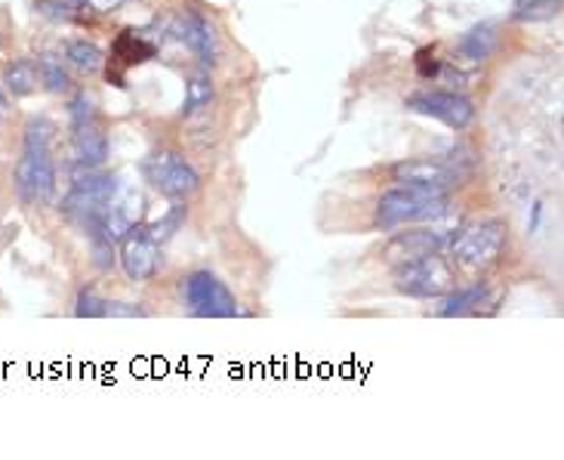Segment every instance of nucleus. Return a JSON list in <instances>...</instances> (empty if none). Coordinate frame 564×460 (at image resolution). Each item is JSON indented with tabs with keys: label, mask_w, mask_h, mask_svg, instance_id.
<instances>
[{
	"label": "nucleus",
	"mask_w": 564,
	"mask_h": 460,
	"mask_svg": "<svg viewBox=\"0 0 564 460\" xmlns=\"http://www.w3.org/2000/svg\"><path fill=\"white\" fill-rule=\"evenodd\" d=\"M469 176V168H459L457 161L447 158H404L392 168V180L404 185H423V189H438L447 192L451 185Z\"/></svg>",
	"instance_id": "obj_8"
},
{
	"label": "nucleus",
	"mask_w": 564,
	"mask_h": 460,
	"mask_svg": "<svg viewBox=\"0 0 564 460\" xmlns=\"http://www.w3.org/2000/svg\"><path fill=\"white\" fill-rule=\"evenodd\" d=\"M13 185L15 195L25 204H34V207L50 204L56 195V164H53L50 149H25L15 161Z\"/></svg>",
	"instance_id": "obj_6"
},
{
	"label": "nucleus",
	"mask_w": 564,
	"mask_h": 460,
	"mask_svg": "<svg viewBox=\"0 0 564 460\" xmlns=\"http://www.w3.org/2000/svg\"><path fill=\"white\" fill-rule=\"evenodd\" d=\"M37 77L50 93H68L72 90V77H68V68L65 62L56 56V53H41L37 56Z\"/></svg>",
	"instance_id": "obj_19"
},
{
	"label": "nucleus",
	"mask_w": 564,
	"mask_h": 460,
	"mask_svg": "<svg viewBox=\"0 0 564 460\" xmlns=\"http://www.w3.org/2000/svg\"><path fill=\"white\" fill-rule=\"evenodd\" d=\"M506 245V226L500 220H485V223H475L459 232L457 238L451 242V250L466 269H481L494 263L503 254Z\"/></svg>",
	"instance_id": "obj_7"
},
{
	"label": "nucleus",
	"mask_w": 564,
	"mask_h": 460,
	"mask_svg": "<svg viewBox=\"0 0 564 460\" xmlns=\"http://www.w3.org/2000/svg\"><path fill=\"white\" fill-rule=\"evenodd\" d=\"M158 53V44H152L142 31L127 29L118 34V41L111 46V60H106L108 65H121V68H133V65H142L149 62Z\"/></svg>",
	"instance_id": "obj_15"
},
{
	"label": "nucleus",
	"mask_w": 564,
	"mask_h": 460,
	"mask_svg": "<svg viewBox=\"0 0 564 460\" xmlns=\"http://www.w3.org/2000/svg\"><path fill=\"white\" fill-rule=\"evenodd\" d=\"M3 106H7V99H3V93H0V111H3Z\"/></svg>",
	"instance_id": "obj_29"
},
{
	"label": "nucleus",
	"mask_w": 564,
	"mask_h": 460,
	"mask_svg": "<svg viewBox=\"0 0 564 460\" xmlns=\"http://www.w3.org/2000/svg\"><path fill=\"white\" fill-rule=\"evenodd\" d=\"M395 288L408 297H420V300H438L447 291L457 288V276L447 266L442 254H429L420 260L401 263L395 266Z\"/></svg>",
	"instance_id": "obj_3"
},
{
	"label": "nucleus",
	"mask_w": 564,
	"mask_h": 460,
	"mask_svg": "<svg viewBox=\"0 0 564 460\" xmlns=\"http://www.w3.org/2000/svg\"><path fill=\"white\" fill-rule=\"evenodd\" d=\"M185 309L198 319H235L238 315V300L226 288V281H219L214 272L198 269L188 272L180 285Z\"/></svg>",
	"instance_id": "obj_4"
},
{
	"label": "nucleus",
	"mask_w": 564,
	"mask_h": 460,
	"mask_svg": "<svg viewBox=\"0 0 564 460\" xmlns=\"http://www.w3.org/2000/svg\"><path fill=\"white\" fill-rule=\"evenodd\" d=\"M170 34L183 46H188L204 65H216V60H219L216 29L210 25V19H204L195 10H180V13L173 15L170 19Z\"/></svg>",
	"instance_id": "obj_11"
},
{
	"label": "nucleus",
	"mask_w": 564,
	"mask_h": 460,
	"mask_svg": "<svg viewBox=\"0 0 564 460\" xmlns=\"http://www.w3.org/2000/svg\"><path fill=\"white\" fill-rule=\"evenodd\" d=\"M53 139H56V127L46 118H31L25 124V149H50L53 152Z\"/></svg>",
	"instance_id": "obj_23"
},
{
	"label": "nucleus",
	"mask_w": 564,
	"mask_h": 460,
	"mask_svg": "<svg viewBox=\"0 0 564 460\" xmlns=\"http://www.w3.org/2000/svg\"><path fill=\"white\" fill-rule=\"evenodd\" d=\"M139 170H142L145 183L152 185L154 192H161L164 199L183 201L200 189V173L192 168V161L185 154L170 152V149L149 154Z\"/></svg>",
	"instance_id": "obj_2"
},
{
	"label": "nucleus",
	"mask_w": 564,
	"mask_h": 460,
	"mask_svg": "<svg viewBox=\"0 0 564 460\" xmlns=\"http://www.w3.org/2000/svg\"><path fill=\"white\" fill-rule=\"evenodd\" d=\"M68 118H72V127H75V124L96 121V118H99L96 103H93L87 93H77L75 99H72V106H68Z\"/></svg>",
	"instance_id": "obj_26"
},
{
	"label": "nucleus",
	"mask_w": 564,
	"mask_h": 460,
	"mask_svg": "<svg viewBox=\"0 0 564 460\" xmlns=\"http://www.w3.org/2000/svg\"><path fill=\"white\" fill-rule=\"evenodd\" d=\"M183 223H185V207L180 204V207H173V211H170L164 220H158L154 226H145V229H149V235H152L158 245H167L170 238L180 232V226H183Z\"/></svg>",
	"instance_id": "obj_24"
},
{
	"label": "nucleus",
	"mask_w": 564,
	"mask_h": 460,
	"mask_svg": "<svg viewBox=\"0 0 564 460\" xmlns=\"http://www.w3.org/2000/svg\"><path fill=\"white\" fill-rule=\"evenodd\" d=\"M447 207H451L447 192L401 183L398 189H389V192L377 201V226L386 232H392L398 229V226L426 223V220H438V216L447 214Z\"/></svg>",
	"instance_id": "obj_1"
},
{
	"label": "nucleus",
	"mask_w": 564,
	"mask_h": 460,
	"mask_svg": "<svg viewBox=\"0 0 564 460\" xmlns=\"http://www.w3.org/2000/svg\"><path fill=\"white\" fill-rule=\"evenodd\" d=\"M72 152L80 168H102L108 158V137L106 130L96 121L75 124V133H72Z\"/></svg>",
	"instance_id": "obj_13"
},
{
	"label": "nucleus",
	"mask_w": 564,
	"mask_h": 460,
	"mask_svg": "<svg viewBox=\"0 0 564 460\" xmlns=\"http://www.w3.org/2000/svg\"><path fill=\"white\" fill-rule=\"evenodd\" d=\"M84 10H90V7L72 3V0H37V3H34V13L44 15L50 22H65V25L84 22Z\"/></svg>",
	"instance_id": "obj_22"
},
{
	"label": "nucleus",
	"mask_w": 564,
	"mask_h": 460,
	"mask_svg": "<svg viewBox=\"0 0 564 460\" xmlns=\"http://www.w3.org/2000/svg\"><path fill=\"white\" fill-rule=\"evenodd\" d=\"M214 103V81L210 75H195L188 77L185 84V103H183V115H200L204 108H210Z\"/></svg>",
	"instance_id": "obj_21"
},
{
	"label": "nucleus",
	"mask_w": 564,
	"mask_h": 460,
	"mask_svg": "<svg viewBox=\"0 0 564 460\" xmlns=\"http://www.w3.org/2000/svg\"><path fill=\"white\" fill-rule=\"evenodd\" d=\"M77 319H102L106 315V300L96 291H80L75 303Z\"/></svg>",
	"instance_id": "obj_25"
},
{
	"label": "nucleus",
	"mask_w": 564,
	"mask_h": 460,
	"mask_svg": "<svg viewBox=\"0 0 564 460\" xmlns=\"http://www.w3.org/2000/svg\"><path fill=\"white\" fill-rule=\"evenodd\" d=\"M77 3H84V7H90V10H99V13H108V10H118L127 0H77Z\"/></svg>",
	"instance_id": "obj_28"
},
{
	"label": "nucleus",
	"mask_w": 564,
	"mask_h": 460,
	"mask_svg": "<svg viewBox=\"0 0 564 460\" xmlns=\"http://www.w3.org/2000/svg\"><path fill=\"white\" fill-rule=\"evenodd\" d=\"M562 13V0H512V19L516 22H550Z\"/></svg>",
	"instance_id": "obj_20"
},
{
	"label": "nucleus",
	"mask_w": 564,
	"mask_h": 460,
	"mask_svg": "<svg viewBox=\"0 0 564 460\" xmlns=\"http://www.w3.org/2000/svg\"><path fill=\"white\" fill-rule=\"evenodd\" d=\"M416 68H420V75L423 77L438 75V60H435V50H432V46H426V50H420V53H416Z\"/></svg>",
	"instance_id": "obj_27"
},
{
	"label": "nucleus",
	"mask_w": 564,
	"mask_h": 460,
	"mask_svg": "<svg viewBox=\"0 0 564 460\" xmlns=\"http://www.w3.org/2000/svg\"><path fill=\"white\" fill-rule=\"evenodd\" d=\"M65 62L75 72H80V75H96L106 65V53L93 44V41H87V38H75V41L65 44Z\"/></svg>",
	"instance_id": "obj_17"
},
{
	"label": "nucleus",
	"mask_w": 564,
	"mask_h": 460,
	"mask_svg": "<svg viewBox=\"0 0 564 460\" xmlns=\"http://www.w3.org/2000/svg\"><path fill=\"white\" fill-rule=\"evenodd\" d=\"M408 111L435 118V121L447 124V127H454V130H466V127L475 121L473 99H469V96H463V93H451V90L413 93L411 99H408Z\"/></svg>",
	"instance_id": "obj_9"
},
{
	"label": "nucleus",
	"mask_w": 564,
	"mask_h": 460,
	"mask_svg": "<svg viewBox=\"0 0 564 460\" xmlns=\"http://www.w3.org/2000/svg\"><path fill=\"white\" fill-rule=\"evenodd\" d=\"M494 46H497V29L485 22V25H475L473 31L463 34V41L457 44V53L466 62H485L494 53Z\"/></svg>",
	"instance_id": "obj_18"
},
{
	"label": "nucleus",
	"mask_w": 564,
	"mask_h": 460,
	"mask_svg": "<svg viewBox=\"0 0 564 460\" xmlns=\"http://www.w3.org/2000/svg\"><path fill=\"white\" fill-rule=\"evenodd\" d=\"M481 307H494V293L485 285H473V288H463V291H447L444 300L435 309L438 319H454V315H478Z\"/></svg>",
	"instance_id": "obj_14"
},
{
	"label": "nucleus",
	"mask_w": 564,
	"mask_h": 460,
	"mask_svg": "<svg viewBox=\"0 0 564 460\" xmlns=\"http://www.w3.org/2000/svg\"><path fill=\"white\" fill-rule=\"evenodd\" d=\"M118 189H121L118 176L96 173L93 168H87V173H80L72 185V192L62 199V214L75 220L77 226H84L106 211V204L118 195Z\"/></svg>",
	"instance_id": "obj_5"
},
{
	"label": "nucleus",
	"mask_w": 564,
	"mask_h": 460,
	"mask_svg": "<svg viewBox=\"0 0 564 460\" xmlns=\"http://www.w3.org/2000/svg\"><path fill=\"white\" fill-rule=\"evenodd\" d=\"M3 87L13 99H25L31 93L41 87V77H37V62L34 60H13L3 68Z\"/></svg>",
	"instance_id": "obj_16"
},
{
	"label": "nucleus",
	"mask_w": 564,
	"mask_h": 460,
	"mask_svg": "<svg viewBox=\"0 0 564 460\" xmlns=\"http://www.w3.org/2000/svg\"><path fill=\"white\" fill-rule=\"evenodd\" d=\"M444 247H447V238H444L442 232L411 229L398 232L395 238L386 245L382 257H386V263H392V266H401V263L420 260V257H429V254H442Z\"/></svg>",
	"instance_id": "obj_12"
},
{
	"label": "nucleus",
	"mask_w": 564,
	"mask_h": 460,
	"mask_svg": "<svg viewBox=\"0 0 564 460\" xmlns=\"http://www.w3.org/2000/svg\"><path fill=\"white\" fill-rule=\"evenodd\" d=\"M118 260H121L123 272L130 281H149L158 272V263H161V245L154 242L145 223H137L123 232L121 250H118Z\"/></svg>",
	"instance_id": "obj_10"
}]
</instances>
